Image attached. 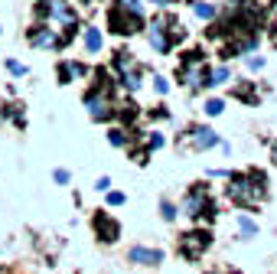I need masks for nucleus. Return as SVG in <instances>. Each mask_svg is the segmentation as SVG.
<instances>
[{
	"instance_id": "nucleus-1",
	"label": "nucleus",
	"mask_w": 277,
	"mask_h": 274,
	"mask_svg": "<svg viewBox=\"0 0 277 274\" xmlns=\"http://www.w3.org/2000/svg\"><path fill=\"white\" fill-rule=\"evenodd\" d=\"M228 196L238 202V206H245V209H254V206H261L264 196H267V186H264V173H238V176H231V186H228Z\"/></svg>"
},
{
	"instance_id": "nucleus-25",
	"label": "nucleus",
	"mask_w": 277,
	"mask_h": 274,
	"mask_svg": "<svg viewBox=\"0 0 277 274\" xmlns=\"http://www.w3.org/2000/svg\"><path fill=\"white\" fill-rule=\"evenodd\" d=\"M271 154H274V163H277V140H274V147H271Z\"/></svg>"
},
{
	"instance_id": "nucleus-16",
	"label": "nucleus",
	"mask_w": 277,
	"mask_h": 274,
	"mask_svg": "<svg viewBox=\"0 0 277 274\" xmlns=\"http://www.w3.org/2000/svg\"><path fill=\"white\" fill-rule=\"evenodd\" d=\"M121 10H131V13H144L140 0H121Z\"/></svg>"
},
{
	"instance_id": "nucleus-26",
	"label": "nucleus",
	"mask_w": 277,
	"mask_h": 274,
	"mask_svg": "<svg viewBox=\"0 0 277 274\" xmlns=\"http://www.w3.org/2000/svg\"><path fill=\"white\" fill-rule=\"evenodd\" d=\"M85 4H88V0H85Z\"/></svg>"
},
{
	"instance_id": "nucleus-24",
	"label": "nucleus",
	"mask_w": 277,
	"mask_h": 274,
	"mask_svg": "<svg viewBox=\"0 0 277 274\" xmlns=\"http://www.w3.org/2000/svg\"><path fill=\"white\" fill-rule=\"evenodd\" d=\"M248 66H251V69H261L264 59H261V56H251V59H248Z\"/></svg>"
},
{
	"instance_id": "nucleus-2",
	"label": "nucleus",
	"mask_w": 277,
	"mask_h": 274,
	"mask_svg": "<svg viewBox=\"0 0 277 274\" xmlns=\"http://www.w3.org/2000/svg\"><path fill=\"white\" fill-rule=\"evenodd\" d=\"M186 216L189 219H216V206H212V199H209V189H205V183H199L193 193H189V199H186Z\"/></svg>"
},
{
	"instance_id": "nucleus-20",
	"label": "nucleus",
	"mask_w": 277,
	"mask_h": 274,
	"mask_svg": "<svg viewBox=\"0 0 277 274\" xmlns=\"http://www.w3.org/2000/svg\"><path fill=\"white\" fill-rule=\"evenodd\" d=\"M154 82H157V92H160V95H163V92H166V88H169V82H166V78H163V75H157V78H154Z\"/></svg>"
},
{
	"instance_id": "nucleus-23",
	"label": "nucleus",
	"mask_w": 277,
	"mask_h": 274,
	"mask_svg": "<svg viewBox=\"0 0 277 274\" xmlns=\"http://www.w3.org/2000/svg\"><path fill=\"white\" fill-rule=\"evenodd\" d=\"M69 75H72V69H69V66H59V78H62V82H69Z\"/></svg>"
},
{
	"instance_id": "nucleus-8",
	"label": "nucleus",
	"mask_w": 277,
	"mask_h": 274,
	"mask_svg": "<svg viewBox=\"0 0 277 274\" xmlns=\"http://www.w3.org/2000/svg\"><path fill=\"white\" fill-rule=\"evenodd\" d=\"M150 43H154L157 52H169V46H173V39L163 33V23H154L150 26Z\"/></svg>"
},
{
	"instance_id": "nucleus-5",
	"label": "nucleus",
	"mask_w": 277,
	"mask_h": 274,
	"mask_svg": "<svg viewBox=\"0 0 277 274\" xmlns=\"http://www.w3.org/2000/svg\"><path fill=\"white\" fill-rule=\"evenodd\" d=\"M92 225H95V235L101 238V242H114V238H118V222H114V219H108L104 216V212H98V216L92 219Z\"/></svg>"
},
{
	"instance_id": "nucleus-12",
	"label": "nucleus",
	"mask_w": 277,
	"mask_h": 274,
	"mask_svg": "<svg viewBox=\"0 0 277 274\" xmlns=\"http://www.w3.org/2000/svg\"><path fill=\"white\" fill-rule=\"evenodd\" d=\"M222 111H225V101H222V98H209V101H205V114L216 118V114H222Z\"/></svg>"
},
{
	"instance_id": "nucleus-7",
	"label": "nucleus",
	"mask_w": 277,
	"mask_h": 274,
	"mask_svg": "<svg viewBox=\"0 0 277 274\" xmlns=\"http://www.w3.org/2000/svg\"><path fill=\"white\" fill-rule=\"evenodd\" d=\"M131 261H140V264H160L163 261V251H157V248H131Z\"/></svg>"
},
{
	"instance_id": "nucleus-21",
	"label": "nucleus",
	"mask_w": 277,
	"mask_h": 274,
	"mask_svg": "<svg viewBox=\"0 0 277 274\" xmlns=\"http://www.w3.org/2000/svg\"><path fill=\"white\" fill-rule=\"evenodd\" d=\"M108 202H111V206H121V202H124V193H108Z\"/></svg>"
},
{
	"instance_id": "nucleus-3",
	"label": "nucleus",
	"mask_w": 277,
	"mask_h": 274,
	"mask_svg": "<svg viewBox=\"0 0 277 274\" xmlns=\"http://www.w3.org/2000/svg\"><path fill=\"white\" fill-rule=\"evenodd\" d=\"M111 33H121V36H131V33H137L140 26H144V13H131V10H121V7H114L111 16Z\"/></svg>"
},
{
	"instance_id": "nucleus-6",
	"label": "nucleus",
	"mask_w": 277,
	"mask_h": 274,
	"mask_svg": "<svg viewBox=\"0 0 277 274\" xmlns=\"http://www.w3.org/2000/svg\"><path fill=\"white\" fill-rule=\"evenodd\" d=\"M30 43H33V46H39V49H52V46H59V36L52 30H46V26H39V30L30 33Z\"/></svg>"
},
{
	"instance_id": "nucleus-10",
	"label": "nucleus",
	"mask_w": 277,
	"mask_h": 274,
	"mask_svg": "<svg viewBox=\"0 0 277 274\" xmlns=\"http://www.w3.org/2000/svg\"><path fill=\"white\" fill-rule=\"evenodd\" d=\"M85 49H88V52H98V49H101V33H98L95 26H88V30H85Z\"/></svg>"
},
{
	"instance_id": "nucleus-19",
	"label": "nucleus",
	"mask_w": 277,
	"mask_h": 274,
	"mask_svg": "<svg viewBox=\"0 0 277 274\" xmlns=\"http://www.w3.org/2000/svg\"><path fill=\"white\" fill-rule=\"evenodd\" d=\"M7 69H10V72H13V75H23V72H26V69H23L20 62H10V59H7Z\"/></svg>"
},
{
	"instance_id": "nucleus-17",
	"label": "nucleus",
	"mask_w": 277,
	"mask_h": 274,
	"mask_svg": "<svg viewBox=\"0 0 277 274\" xmlns=\"http://www.w3.org/2000/svg\"><path fill=\"white\" fill-rule=\"evenodd\" d=\"M160 212H163V219H166V222H173V219H176V209L169 206V202H163V206H160Z\"/></svg>"
},
{
	"instance_id": "nucleus-11",
	"label": "nucleus",
	"mask_w": 277,
	"mask_h": 274,
	"mask_svg": "<svg viewBox=\"0 0 277 274\" xmlns=\"http://www.w3.org/2000/svg\"><path fill=\"white\" fill-rule=\"evenodd\" d=\"M216 13H219V10H216L212 4H205V0H202V4H196V16H202V20H212Z\"/></svg>"
},
{
	"instance_id": "nucleus-4",
	"label": "nucleus",
	"mask_w": 277,
	"mask_h": 274,
	"mask_svg": "<svg viewBox=\"0 0 277 274\" xmlns=\"http://www.w3.org/2000/svg\"><path fill=\"white\" fill-rule=\"evenodd\" d=\"M209 245H212V235L209 232H189V235H183V255H186V258H199Z\"/></svg>"
},
{
	"instance_id": "nucleus-22",
	"label": "nucleus",
	"mask_w": 277,
	"mask_h": 274,
	"mask_svg": "<svg viewBox=\"0 0 277 274\" xmlns=\"http://www.w3.org/2000/svg\"><path fill=\"white\" fill-rule=\"evenodd\" d=\"M108 186H111V183H108V180H104V176H101V180H98V183H95V189H98V193H108Z\"/></svg>"
},
{
	"instance_id": "nucleus-15",
	"label": "nucleus",
	"mask_w": 277,
	"mask_h": 274,
	"mask_svg": "<svg viewBox=\"0 0 277 274\" xmlns=\"http://www.w3.org/2000/svg\"><path fill=\"white\" fill-rule=\"evenodd\" d=\"M238 225H241V232H245V235H258V225L251 222V219L241 216V219H238Z\"/></svg>"
},
{
	"instance_id": "nucleus-13",
	"label": "nucleus",
	"mask_w": 277,
	"mask_h": 274,
	"mask_svg": "<svg viewBox=\"0 0 277 274\" xmlns=\"http://www.w3.org/2000/svg\"><path fill=\"white\" fill-rule=\"evenodd\" d=\"M108 140H111V144H114V147H124V144H127V137H124V131H121V128H111V134H108Z\"/></svg>"
},
{
	"instance_id": "nucleus-18",
	"label": "nucleus",
	"mask_w": 277,
	"mask_h": 274,
	"mask_svg": "<svg viewBox=\"0 0 277 274\" xmlns=\"http://www.w3.org/2000/svg\"><path fill=\"white\" fill-rule=\"evenodd\" d=\"M52 176H56V183H62V186H66V183H69V180H72V176H69V170H56V173H52Z\"/></svg>"
},
{
	"instance_id": "nucleus-9",
	"label": "nucleus",
	"mask_w": 277,
	"mask_h": 274,
	"mask_svg": "<svg viewBox=\"0 0 277 274\" xmlns=\"http://www.w3.org/2000/svg\"><path fill=\"white\" fill-rule=\"evenodd\" d=\"M219 144V134H212L209 128H199L193 134V150H209V147H216Z\"/></svg>"
},
{
	"instance_id": "nucleus-14",
	"label": "nucleus",
	"mask_w": 277,
	"mask_h": 274,
	"mask_svg": "<svg viewBox=\"0 0 277 274\" xmlns=\"http://www.w3.org/2000/svg\"><path fill=\"white\" fill-rule=\"evenodd\" d=\"M225 78H228V69H225V66H219V69H216V72H209V82H212V85H219V82H225Z\"/></svg>"
}]
</instances>
